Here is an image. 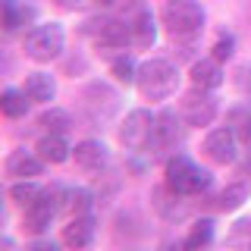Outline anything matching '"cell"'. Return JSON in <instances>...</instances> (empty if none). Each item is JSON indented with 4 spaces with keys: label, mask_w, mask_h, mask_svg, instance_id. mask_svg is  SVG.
I'll use <instances>...</instances> for the list:
<instances>
[{
    "label": "cell",
    "mask_w": 251,
    "mask_h": 251,
    "mask_svg": "<svg viewBox=\"0 0 251 251\" xmlns=\"http://www.w3.org/2000/svg\"><path fill=\"white\" fill-rule=\"evenodd\" d=\"M210 235H214V223H210V220H201V223L192 226V232H188V239H185V248H201V245H207Z\"/></svg>",
    "instance_id": "cb8c5ba5"
},
{
    "label": "cell",
    "mask_w": 251,
    "mask_h": 251,
    "mask_svg": "<svg viewBox=\"0 0 251 251\" xmlns=\"http://www.w3.org/2000/svg\"><path fill=\"white\" fill-rule=\"evenodd\" d=\"M154 120L148 110H132L129 116H126L123 129H120V141L129 151H145V148H151V135H154Z\"/></svg>",
    "instance_id": "52a82bcc"
},
{
    "label": "cell",
    "mask_w": 251,
    "mask_h": 251,
    "mask_svg": "<svg viewBox=\"0 0 251 251\" xmlns=\"http://www.w3.org/2000/svg\"><path fill=\"white\" fill-rule=\"evenodd\" d=\"M22 91H25L31 100H38V104H47V100H53V94H57V85H53V78L47 73H31L25 78V88Z\"/></svg>",
    "instance_id": "e0dca14e"
},
{
    "label": "cell",
    "mask_w": 251,
    "mask_h": 251,
    "mask_svg": "<svg viewBox=\"0 0 251 251\" xmlns=\"http://www.w3.org/2000/svg\"><path fill=\"white\" fill-rule=\"evenodd\" d=\"M163 25L176 41H192L204 28V10L195 0H170L163 6Z\"/></svg>",
    "instance_id": "7a4b0ae2"
},
{
    "label": "cell",
    "mask_w": 251,
    "mask_h": 251,
    "mask_svg": "<svg viewBox=\"0 0 251 251\" xmlns=\"http://www.w3.org/2000/svg\"><path fill=\"white\" fill-rule=\"evenodd\" d=\"M63 41H66V31H63L60 22H44V25H35L25 35L22 50H25L28 60L47 63V60H53V57L63 53Z\"/></svg>",
    "instance_id": "277c9868"
},
{
    "label": "cell",
    "mask_w": 251,
    "mask_h": 251,
    "mask_svg": "<svg viewBox=\"0 0 251 251\" xmlns=\"http://www.w3.org/2000/svg\"><path fill=\"white\" fill-rule=\"evenodd\" d=\"M182 116H185L188 126H210V123H214V116H217L214 98H207L204 88L188 91L185 98H182Z\"/></svg>",
    "instance_id": "9c48e42d"
},
{
    "label": "cell",
    "mask_w": 251,
    "mask_h": 251,
    "mask_svg": "<svg viewBox=\"0 0 251 251\" xmlns=\"http://www.w3.org/2000/svg\"><path fill=\"white\" fill-rule=\"evenodd\" d=\"M98 3H100V6H110V3H113V0H98Z\"/></svg>",
    "instance_id": "f1b7e54d"
},
{
    "label": "cell",
    "mask_w": 251,
    "mask_h": 251,
    "mask_svg": "<svg viewBox=\"0 0 251 251\" xmlns=\"http://www.w3.org/2000/svg\"><path fill=\"white\" fill-rule=\"evenodd\" d=\"M41 192H44V188H38L31 179H22V182H16V185L10 188V198L19 204V207H31V204L41 198Z\"/></svg>",
    "instance_id": "44dd1931"
},
{
    "label": "cell",
    "mask_w": 251,
    "mask_h": 251,
    "mask_svg": "<svg viewBox=\"0 0 251 251\" xmlns=\"http://www.w3.org/2000/svg\"><path fill=\"white\" fill-rule=\"evenodd\" d=\"M38 126H41L44 132H57V135H66V132L73 129V116H69L66 110L50 107V110H44V113L38 116Z\"/></svg>",
    "instance_id": "ac0fdd59"
},
{
    "label": "cell",
    "mask_w": 251,
    "mask_h": 251,
    "mask_svg": "<svg viewBox=\"0 0 251 251\" xmlns=\"http://www.w3.org/2000/svg\"><path fill=\"white\" fill-rule=\"evenodd\" d=\"M60 3H63V6H66V10H75V6H82V3H85V0H60Z\"/></svg>",
    "instance_id": "83f0119b"
},
{
    "label": "cell",
    "mask_w": 251,
    "mask_h": 251,
    "mask_svg": "<svg viewBox=\"0 0 251 251\" xmlns=\"http://www.w3.org/2000/svg\"><path fill=\"white\" fill-rule=\"evenodd\" d=\"M251 195V185L248 182H232V185H226L223 192H220V198H217V207L220 210H235L242 201H245Z\"/></svg>",
    "instance_id": "d6986e66"
},
{
    "label": "cell",
    "mask_w": 251,
    "mask_h": 251,
    "mask_svg": "<svg viewBox=\"0 0 251 251\" xmlns=\"http://www.w3.org/2000/svg\"><path fill=\"white\" fill-rule=\"evenodd\" d=\"M44 170V160L38 154H28V151H13L6 157V176H16V179H35L41 176Z\"/></svg>",
    "instance_id": "7c38bea8"
},
{
    "label": "cell",
    "mask_w": 251,
    "mask_h": 251,
    "mask_svg": "<svg viewBox=\"0 0 251 251\" xmlns=\"http://www.w3.org/2000/svg\"><path fill=\"white\" fill-rule=\"evenodd\" d=\"M185 116H179L176 110H160L154 120V135H151V151H173L182 141V126Z\"/></svg>",
    "instance_id": "ba28073f"
},
{
    "label": "cell",
    "mask_w": 251,
    "mask_h": 251,
    "mask_svg": "<svg viewBox=\"0 0 251 251\" xmlns=\"http://www.w3.org/2000/svg\"><path fill=\"white\" fill-rule=\"evenodd\" d=\"M73 157H75V163L82 170L94 173V170H100L107 163V148L100 145V141H82V145L73 148Z\"/></svg>",
    "instance_id": "5bb4252c"
},
{
    "label": "cell",
    "mask_w": 251,
    "mask_h": 251,
    "mask_svg": "<svg viewBox=\"0 0 251 251\" xmlns=\"http://www.w3.org/2000/svg\"><path fill=\"white\" fill-rule=\"evenodd\" d=\"M73 148L66 145V138L57 135V132H47V135L38 141V157H41L44 163H63L69 157Z\"/></svg>",
    "instance_id": "2e32d148"
},
{
    "label": "cell",
    "mask_w": 251,
    "mask_h": 251,
    "mask_svg": "<svg viewBox=\"0 0 251 251\" xmlns=\"http://www.w3.org/2000/svg\"><path fill=\"white\" fill-rule=\"evenodd\" d=\"M210 185V173L195 167L185 154H176L167 160V188L173 195H198Z\"/></svg>",
    "instance_id": "3957f363"
},
{
    "label": "cell",
    "mask_w": 251,
    "mask_h": 251,
    "mask_svg": "<svg viewBox=\"0 0 251 251\" xmlns=\"http://www.w3.org/2000/svg\"><path fill=\"white\" fill-rule=\"evenodd\" d=\"M28 94L25 91H16V88H6L3 94H0V107H3V113L6 116H25V110H28Z\"/></svg>",
    "instance_id": "ffe728a7"
},
{
    "label": "cell",
    "mask_w": 251,
    "mask_h": 251,
    "mask_svg": "<svg viewBox=\"0 0 251 251\" xmlns=\"http://www.w3.org/2000/svg\"><path fill=\"white\" fill-rule=\"evenodd\" d=\"M192 85L195 88H204V91H214L223 85V69H220V60H198L192 66Z\"/></svg>",
    "instance_id": "4fadbf2b"
},
{
    "label": "cell",
    "mask_w": 251,
    "mask_h": 251,
    "mask_svg": "<svg viewBox=\"0 0 251 251\" xmlns=\"http://www.w3.org/2000/svg\"><path fill=\"white\" fill-rule=\"evenodd\" d=\"M214 57L217 60H229L232 57V38H220L217 47H214Z\"/></svg>",
    "instance_id": "4316f807"
},
{
    "label": "cell",
    "mask_w": 251,
    "mask_h": 251,
    "mask_svg": "<svg viewBox=\"0 0 251 251\" xmlns=\"http://www.w3.org/2000/svg\"><path fill=\"white\" fill-rule=\"evenodd\" d=\"M66 207H69L73 217L88 214V210H91V192H88V188H73V192L66 195Z\"/></svg>",
    "instance_id": "603a6c76"
},
{
    "label": "cell",
    "mask_w": 251,
    "mask_h": 251,
    "mask_svg": "<svg viewBox=\"0 0 251 251\" xmlns=\"http://www.w3.org/2000/svg\"><path fill=\"white\" fill-rule=\"evenodd\" d=\"M235 123L239 126H235L232 132L245 141V145H251V113H235Z\"/></svg>",
    "instance_id": "484cf974"
},
{
    "label": "cell",
    "mask_w": 251,
    "mask_h": 251,
    "mask_svg": "<svg viewBox=\"0 0 251 251\" xmlns=\"http://www.w3.org/2000/svg\"><path fill=\"white\" fill-rule=\"evenodd\" d=\"M135 85H138V94L145 100H167L179 85V69L170 60H160V57L145 60L138 66Z\"/></svg>",
    "instance_id": "6da1fadb"
},
{
    "label": "cell",
    "mask_w": 251,
    "mask_h": 251,
    "mask_svg": "<svg viewBox=\"0 0 251 251\" xmlns=\"http://www.w3.org/2000/svg\"><path fill=\"white\" fill-rule=\"evenodd\" d=\"M82 31L98 47H126V44H132V25L129 22H120V19H88Z\"/></svg>",
    "instance_id": "8992f818"
},
{
    "label": "cell",
    "mask_w": 251,
    "mask_h": 251,
    "mask_svg": "<svg viewBox=\"0 0 251 251\" xmlns=\"http://www.w3.org/2000/svg\"><path fill=\"white\" fill-rule=\"evenodd\" d=\"M63 192L60 188H44L41 192V198H38L31 207H25V229L28 232H44V229H50V223H53V217L60 214V207H63Z\"/></svg>",
    "instance_id": "5b68a950"
},
{
    "label": "cell",
    "mask_w": 251,
    "mask_h": 251,
    "mask_svg": "<svg viewBox=\"0 0 251 251\" xmlns=\"http://www.w3.org/2000/svg\"><path fill=\"white\" fill-rule=\"evenodd\" d=\"M60 239H63V245H66V248H88L91 239H94V220L88 214L73 217L66 226H63Z\"/></svg>",
    "instance_id": "8fae6325"
},
{
    "label": "cell",
    "mask_w": 251,
    "mask_h": 251,
    "mask_svg": "<svg viewBox=\"0 0 251 251\" xmlns=\"http://www.w3.org/2000/svg\"><path fill=\"white\" fill-rule=\"evenodd\" d=\"M25 19H31L28 6H19L16 0H3V28L16 31L19 25H25Z\"/></svg>",
    "instance_id": "7402d4cb"
},
{
    "label": "cell",
    "mask_w": 251,
    "mask_h": 251,
    "mask_svg": "<svg viewBox=\"0 0 251 251\" xmlns=\"http://www.w3.org/2000/svg\"><path fill=\"white\" fill-rule=\"evenodd\" d=\"M129 25H132V44H138V47H151L154 44L157 28H154V16H151L148 6H138L135 19H129Z\"/></svg>",
    "instance_id": "9a60e30c"
},
{
    "label": "cell",
    "mask_w": 251,
    "mask_h": 251,
    "mask_svg": "<svg viewBox=\"0 0 251 251\" xmlns=\"http://www.w3.org/2000/svg\"><path fill=\"white\" fill-rule=\"evenodd\" d=\"M113 75L120 78V82H135V75H138V66H135V60L132 57H116L113 60Z\"/></svg>",
    "instance_id": "d4e9b609"
},
{
    "label": "cell",
    "mask_w": 251,
    "mask_h": 251,
    "mask_svg": "<svg viewBox=\"0 0 251 251\" xmlns=\"http://www.w3.org/2000/svg\"><path fill=\"white\" fill-rule=\"evenodd\" d=\"M204 154L214 163H232L235 154H239V135L232 129H214L207 138H204Z\"/></svg>",
    "instance_id": "30bf717a"
}]
</instances>
